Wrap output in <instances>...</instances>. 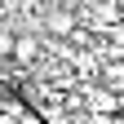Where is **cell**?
<instances>
[{
  "label": "cell",
  "instance_id": "6da1fadb",
  "mask_svg": "<svg viewBox=\"0 0 124 124\" xmlns=\"http://www.w3.org/2000/svg\"><path fill=\"white\" fill-rule=\"evenodd\" d=\"M75 22H80V13L75 9H49V18H44V31L49 36H75Z\"/></svg>",
  "mask_w": 124,
  "mask_h": 124
},
{
  "label": "cell",
  "instance_id": "7a4b0ae2",
  "mask_svg": "<svg viewBox=\"0 0 124 124\" xmlns=\"http://www.w3.org/2000/svg\"><path fill=\"white\" fill-rule=\"evenodd\" d=\"M13 62H18V67L40 62V40L36 36H13Z\"/></svg>",
  "mask_w": 124,
  "mask_h": 124
},
{
  "label": "cell",
  "instance_id": "3957f363",
  "mask_svg": "<svg viewBox=\"0 0 124 124\" xmlns=\"http://www.w3.org/2000/svg\"><path fill=\"white\" fill-rule=\"evenodd\" d=\"M9 58H13V31L0 27V62H9Z\"/></svg>",
  "mask_w": 124,
  "mask_h": 124
},
{
  "label": "cell",
  "instance_id": "277c9868",
  "mask_svg": "<svg viewBox=\"0 0 124 124\" xmlns=\"http://www.w3.org/2000/svg\"><path fill=\"white\" fill-rule=\"evenodd\" d=\"M93 111H115V98L102 93V89H93Z\"/></svg>",
  "mask_w": 124,
  "mask_h": 124
},
{
  "label": "cell",
  "instance_id": "5b68a950",
  "mask_svg": "<svg viewBox=\"0 0 124 124\" xmlns=\"http://www.w3.org/2000/svg\"><path fill=\"white\" fill-rule=\"evenodd\" d=\"M0 5H5V0H0Z\"/></svg>",
  "mask_w": 124,
  "mask_h": 124
}]
</instances>
